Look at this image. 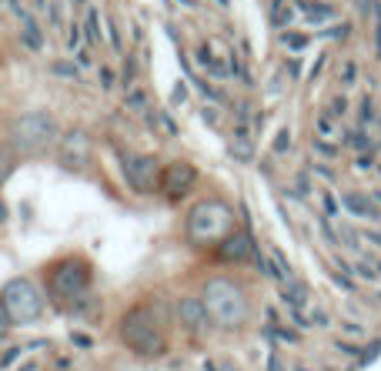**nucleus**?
<instances>
[{
    "label": "nucleus",
    "mask_w": 381,
    "mask_h": 371,
    "mask_svg": "<svg viewBox=\"0 0 381 371\" xmlns=\"http://www.w3.org/2000/svg\"><path fill=\"white\" fill-rule=\"evenodd\" d=\"M368 241H375V244H381V234H364Z\"/></svg>",
    "instance_id": "nucleus-45"
},
{
    "label": "nucleus",
    "mask_w": 381,
    "mask_h": 371,
    "mask_svg": "<svg viewBox=\"0 0 381 371\" xmlns=\"http://www.w3.org/2000/svg\"><path fill=\"white\" fill-rule=\"evenodd\" d=\"M57 161H60V167H67V171H84V167L91 164V137H87L84 130H71V134L60 141Z\"/></svg>",
    "instance_id": "nucleus-8"
},
{
    "label": "nucleus",
    "mask_w": 381,
    "mask_h": 371,
    "mask_svg": "<svg viewBox=\"0 0 381 371\" xmlns=\"http://www.w3.org/2000/svg\"><path fill=\"white\" fill-rule=\"evenodd\" d=\"M10 325H14V318H10V311L3 308V301H0V341H7V334H10Z\"/></svg>",
    "instance_id": "nucleus-22"
},
{
    "label": "nucleus",
    "mask_w": 381,
    "mask_h": 371,
    "mask_svg": "<svg viewBox=\"0 0 381 371\" xmlns=\"http://www.w3.org/2000/svg\"><path fill=\"white\" fill-rule=\"evenodd\" d=\"M51 71H54L57 77H77V67H74V64H67V60H57Z\"/></svg>",
    "instance_id": "nucleus-26"
},
{
    "label": "nucleus",
    "mask_w": 381,
    "mask_h": 371,
    "mask_svg": "<svg viewBox=\"0 0 381 371\" xmlns=\"http://www.w3.org/2000/svg\"><path fill=\"white\" fill-rule=\"evenodd\" d=\"M301 7L308 10V20L314 24V20H331L335 17V7H328V3H308V0H301Z\"/></svg>",
    "instance_id": "nucleus-17"
},
{
    "label": "nucleus",
    "mask_w": 381,
    "mask_h": 371,
    "mask_svg": "<svg viewBox=\"0 0 381 371\" xmlns=\"http://www.w3.org/2000/svg\"><path fill=\"white\" fill-rule=\"evenodd\" d=\"M291 148V134L287 130H278V137H274V154H285Z\"/></svg>",
    "instance_id": "nucleus-27"
},
{
    "label": "nucleus",
    "mask_w": 381,
    "mask_h": 371,
    "mask_svg": "<svg viewBox=\"0 0 381 371\" xmlns=\"http://www.w3.org/2000/svg\"><path fill=\"white\" fill-rule=\"evenodd\" d=\"M267 371H285V368H281V358H278V354H271V358H267Z\"/></svg>",
    "instance_id": "nucleus-39"
},
{
    "label": "nucleus",
    "mask_w": 381,
    "mask_h": 371,
    "mask_svg": "<svg viewBox=\"0 0 381 371\" xmlns=\"http://www.w3.org/2000/svg\"><path fill=\"white\" fill-rule=\"evenodd\" d=\"M134 74H137V71H134V60H127V64H124V84H131Z\"/></svg>",
    "instance_id": "nucleus-38"
},
{
    "label": "nucleus",
    "mask_w": 381,
    "mask_h": 371,
    "mask_svg": "<svg viewBox=\"0 0 381 371\" xmlns=\"http://www.w3.org/2000/svg\"><path fill=\"white\" fill-rule=\"evenodd\" d=\"M355 77H358V67H355V64H344V74H342V80H344V84H351Z\"/></svg>",
    "instance_id": "nucleus-34"
},
{
    "label": "nucleus",
    "mask_w": 381,
    "mask_h": 371,
    "mask_svg": "<svg viewBox=\"0 0 381 371\" xmlns=\"http://www.w3.org/2000/svg\"><path fill=\"white\" fill-rule=\"evenodd\" d=\"M314 174H321V178H324V181H328V184H331V181H335V174H331V171H328V167H321V164L314 167Z\"/></svg>",
    "instance_id": "nucleus-40"
},
{
    "label": "nucleus",
    "mask_w": 381,
    "mask_h": 371,
    "mask_svg": "<svg viewBox=\"0 0 381 371\" xmlns=\"http://www.w3.org/2000/svg\"><path fill=\"white\" fill-rule=\"evenodd\" d=\"M107 37H111V47L121 51V40H117V27H114V24H107Z\"/></svg>",
    "instance_id": "nucleus-37"
},
{
    "label": "nucleus",
    "mask_w": 381,
    "mask_h": 371,
    "mask_svg": "<svg viewBox=\"0 0 381 371\" xmlns=\"http://www.w3.org/2000/svg\"><path fill=\"white\" fill-rule=\"evenodd\" d=\"M221 371H234L231 368V361H221Z\"/></svg>",
    "instance_id": "nucleus-46"
},
{
    "label": "nucleus",
    "mask_w": 381,
    "mask_h": 371,
    "mask_svg": "<svg viewBox=\"0 0 381 371\" xmlns=\"http://www.w3.org/2000/svg\"><path fill=\"white\" fill-rule=\"evenodd\" d=\"M348 111V101H344V97H335V101H331V114H344Z\"/></svg>",
    "instance_id": "nucleus-35"
},
{
    "label": "nucleus",
    "mask_w": 381,
    "mask_h": 371,
    "mask_svg": "<svg viewBox=\"0 0 381 371\" xmlns=\"http://www.w3.org/2000/svg\"><path fill=\"white\" fill-rule=\"evenodd\" d=\"M204 371H221V368H218L214 361H204Z\"/></svg>",
    "instance_id": "nucleus-44"
},
{
    "label": "nucleus",
    "mask_w": 381,
    "mask_h": 371,
    "mask_svg": "<svg viewBox=\"0 0 381 371\" xmlns=\"http://www.w3.org/2000/svg\"><path fill=\"white\" fill-rule=\"evenodd\" d=\"M34 3H37V7H47V0H34Z\"/></svg>",
    "instance_id": "nucleus-47"
},
{
    "label": "nucleus",
    "mask_w": 381,
    "mask_h": 371,
    "mask_svg": "<svg viewBox=\"0 0 381 371\" xmlns=\"http://www.w3.org/2000/svg\"><path fill=\"white\" fill-rule=\"evenodd\" d=\"M127 104H131V107H144V91H134L131 97H127Z\"/></svg>",
    "instance_id": "nucleus-36"
},
{
    "label": "nucleus",
    "mask_w": 381,
    "mask_h": 371,
    "mask_svg": "<svg viewBox=\"0 0 381 371\" xmlns=\"http://www.w3.org/2000/svg\"><path fill=\"white\" fill-rule=\"evenodd\" d=\"M201 301L208 304L211 318H214L221 328H241V325L248 321V297L228 278H211Z\"/></svg>",
    "instance_id": "nucleus-2"
},
{
    "label": "nucleus",
    "mask_w": 381,
    "mask_h": 371,
    "mask_svg": "<svg viewBox=\"0 0 381 371\" xmlns=\"http://www.w3.org/2000/svg\"><path fill=\"white\" fill-rule=\"evenodd\" d=\"M194 181H197V171L190 164H171L161 174V191H164L171 201H177V198H184L190 187H194Z\"/></svg>",
    "instance_id": "nucleus-9"
},
{
    "label": "nucleus",
    "mask_w": 381,
    "mask_h": 371,
    "mask_svg": "<svg viewBox=\"0 0 381 371\" xmlns=\"http://www.w3.org/2000/svg\"><path fill=\"white\" fill-rule=\"evenodd\" d=\"M20 27H24V44H27L30 51H40V44H44V37H40V27H37V20L30 17L27 10L20 14Z\"/></svg>",
    "instance_id": "nucleus-14"
},
{
    "label": "nucleus",
    "mask_w": 381,
    "mask_h": 371,
    "mask_svg": "<svg viewBox=\"0 0 381 371\" xmlns=\"http://www.w3.org/2000/svg\"><path fill=\"white\" fill-rule=\"evenodd\" d=\"M188 101V84H177L174 87V104H184Z\"/></svg>",
    "instance_id": "nucleus-32"
},
{
    "label": "nucleus",
    "mask_w": 381,
    "mask_h": 371,
    "mask_svg": "<svg viewBox=\"0 0 381 371\" xmlns=\"http://www.w3.org/2000/svg\"><path fill=\"white\" fill-rule=\"evenodd\" d=\"M87 44H100V27H97V10H87V24H84Z\"/></svg>",
    "instance_id": "nucleus-20"
},
{
    "label": "nucleus",
    "mask_w": 381,
    "mask_h": 371,
    "mask_svg": "<svg viewBox=\"0 0 381 371\" xmlns=\"http://www.w3.org/2000/svg\"><path fill=\"white\" fill-rule=\"evenodd\" d=\"M348 144H351V148H355V150H371V141L364 137V130H358V134H351V137H348Z\"/></svg>",
    "instance_id": "nucleus-24"
},
{
    "label": "nucleus",
    "mask_w": 381,
    "mask_h": 371,
    "mask_svg": "<svg viewBox=\"0 0 381 371\" xmlns=\"http://www.w3.org/2000/svg\"><path fill=\"white\" fill-rule=\"evenodd\" d=\"M291 7H285V0H271V24L274 27H285V24H291Z\"/></svg>",
    "instance_id": "nucleus-18"
},
{
    "label": "nucleus",
    "mask_w": 381,
    "mask_h": 371,
    "mask_svg": "<svg viewBox=\"0 0 381 371\" xmlns=\"http://www.w3.org/2000/svg\"><path fill=\"white\" fill-rule=\"evenodd\" d=\"M371 121H375V101H371V97H364V101H362V130L368 128Z\"/></svg>",
    "instance_id": "nucleus-23"
},
{
    "label": "nucleus",
    "mask_w": 381,
    "mask_h": 371,
    "mask_svg": "<svg viewBox=\"0 0 381 371\" xmlns=\"http://www.w3.org/2000/svg\"><path fill=\"white\" fill-rule=\"evenodd\" d=\"M3 308L10 311L14 325H34L40 315H44V301H40V291L30 284L27 278H14L3 284Z\"/></svg>",
    "instance_id": "nucleus-5"
},
{
    "label": "nucleus",
    "mask_w": 381,
    "mask_h": 371,
    "mask_svg": "<svg viewBox=\"0 0 381 371\" xmlns=\"http://www.w3.org/2000/svg\"><path fill=\"white\" fill-rule=\"evenodd\" d=\"M314 134H318V141H328V144H335V141H342L344 130L342 124H338V117L331 111L318 114V121H314Z\"/></svg>",
    "instance_id": "nucleus-12"
},
{
    "label": "nucleus",
    "mask_w": 381,
    "mask_h": 371,
    "mask_svg": "<svg viewBox=\"0 0 381 371\" xmlns=\"http://www.w3.org/2000/svg\"><path fill=\"white\" fill-rule=\"evenodd\" d=\"M234 231H238L234 211H231L224 201H201V205H194V211L188 214V238L194 244L224 241Z\"/></svg>",
    "instance_id": "nucleus-1"
},
{
    "label": "nucleus",
    "mask_w": 381,
    "mask_h": 371,
    "mask_svg": "<svg viewBox=\"0 0 381 371\" xmlns=\"http://www.w3.org/2000/svg\"><path fill=\"white\" fill-rule=\"evenodd\" d=\"M314 150H318L321 157H335V154H338V148H335V144H328V141H314Z\"/></svg>",
    "instance_id": "nucleus-28"
},
{
    "label": "nucleus",
    "mask_w": 381,
    "mask_h": 371,
    "mask_svg": "<svg viewBox=\"0 0 381 371\" xmlns=\"http://www.w3.org/2000/svg\"><path fill=\"white\" fill-rule=\"evenodd\" d=\"M51 288H54V295L57 297H80L87 291V264L84 261H60L54 264V271H51Z\"/></svg>",
    "instance_id": "nucleus-6"
},
{
    "label": "nucleus",
    "mask_w": 381,
    "mask_h": 371,
    "mask_svg": "<svg viewBox=\"0 0 381 371\" xmlns=\"http://www.w3.org/2000/svg\"><path fill=\"white\" fill-rule=\"evenodd\" d=\"M10 137H14V148L17 150H44L47 144H54L57 137V124L54 117L44 111H30L20 114L10 128Z\"/></svg>",
    "instance_id": "nucleus-4"
},
{
    "label": "nucleus",
    "mask_w": 381,
    "mask_h": 371,
    "mask_svg": "<svg viewBox=\"0 0 381 371\" xmlns=\"http://www.w3.org/2000/svg\"><path fill=\"white\" fill-rule=\"evenodd\" d=\"M197 67H201V71H208L211 77H228V71H224V67L214 60V54L208 51V44H204V47H197Z\"/></svg>",
    "instance_id": "nucleus-16"
},
{
    "label": "nucleus",
    "mask_w": 381,
    "mask_h": 371,
    "mask_svg": "<svg viewBox=\"0 0 381 371\" xmlns=\"http://www.w3.org/2000/svg\"><path fill=\"white\" fill-rule=\"evenodd\" d=\"M100 80H104V87H111V80H114V77H111V71H107V67H100Z\"/></svg>",
    "instance_id": "nucleus-42"
},
{
    "label": "nucleus",
    "mask_w": 381,
    "mask_h": 371,
    "mask_svg": "<svg viewBox=\"0 0 381 371\" xmlns=\"http://www.w3.org/2000/svg\"><path fill=\"white\" fill-rule=\"evenodd\" d=\"M177 318H181V325L188 328V331L194 334H201V331H208L211 328V311H208V304L204 301H197V297H181L177 301Z\"/></svg>",
    "instance_id": "nucleus-10"
},
{
    "label": "nucleus",
    "mask_w": 381,
    "mask_h": 371,
    "mask_svg": "<svg viewBox=\"0 0 381 371\" xmlns=\"http://www.w3.org/2000/svg\"><path fill=\"white\" fill-rule=\"evenodd\" d=\"M267 254H271V261H274V268H278V275H281V281H285V284H291V264H287V258H285V251H278V248H271V251H267Z\"/></svg>",
    "instance_id": "nucleus-19"
},
{
    "label": "nucleus",
    "mask_w": 381,
    "mask_h": 371,
    "mask_svg": "<svg viewBox=\"0 0 381 371\" xmlns=\"http://www.w3.org/2000/svg\"><path fill=\"white\" fill-rule=\"evenodd\" d=\"M7 221V205H3V201H0V224Z\"/></svg>",
    "instance_id": "nucleus-43"
},
{
    "label": "nucleus",
    "mask_w": 381,
    "mask_h": 371,
    "mask_svg": "<svg viewBox=\"0 0 381 371\" xmlns=\"http://www.w3.org/2000/svg\"><path fill=\"white\" fill-rule=\"evenodd\" d=\"M67 47H71V51H80V27H71V40H67Z\"/></svg>",
    "instance_id": "nucleus-31"
},
{
    "label": "nucleus",
    "mask_w": 381,
    "mask_h": 371,
    "mask_svg": "<svg viewBox=\"0 0 381 371\" xmlns=\"http://www.w3.org/2000/svg\"><path fill=\"white\" fill-rule=\"evenodd\" d=\"M285 304L291 308V311H301L308 304V288L305 284H298V281H291L285 288Z\"/></svg>",
    "instance_id": "nucleus-15"
},
{
    "label": "nucleus",
    "mask_w": 381,
    "mask_h": 371,
    "mask_svg": "<svg viewBox=\"0 0 381 371\" xmlns=\"http://www.w3.org/2000/svg\"><path fill=\"white\" fill-rule=\"evenodd\" d=\"M294 371H308V368H305V365H298V368H294Z\"/></svg>",
    "instance_id": "nucleus-48"
},
{
    "label": "nucleus",
    "mask_w": 381,
    "mask_h": 371,
    "mask_svg": "<svg viewBox=\"0 0 381 371\" xmlns=\"http://www.w3.org/2000/svg\"><path fill=\"white\" fill-rule=\"evenodd\" d=\"M375 14H378V27H375V44H378V54H381V7H375Z\"/></svg>",
    "instance_id": "nucleus-41"
},
{
    "label": "nucleus",
    "mask_w": 381,
    "mask_h": 371,
    "mask_svg": "<svg viewBox=\"0 0 381 371\" xmlns=\"http://www.w3.org/2000/svg\"><path fill=\"white\" fill-rule=\"evenodd\" d=\"M254 241H251V234L245 231V227H238L231 238H224V241L218 244V258L228 261V264H241V261L254 258Z\"/></svg>",
    "instance_id": "nucleus-11"
},
{
    "label": "nucleus",
    "mask_w": 381,
    "mask_h": 371,
    "mask_svg": "<svg viewBox=\"0 0 381 371\" xmlns=\"http://www.w3.org/2000/svg\"><path fill=\"white\" fill-rule=\"evenodd\" d=\"M74 3H84V0H74Z\"/></svg>",
    "instance_id": "nucleus-49"
},
{
    "label": "nucleus",
    "mask_w": 381,
    "mask_h": 371,
    "mask_svg": "<svg viewBox=\"0 0 381 371\" xmlns=\"http://www.w3.org/2000/svg\"><path fill=\"white\" fill-rule=\"evenodd\" d=\"M10 171H14V154L10 150H0V184L10 178Z\"/></svg>",
    "instance_id": "nucleus-21"
},
{
    "label": "nucleus",
    "mask_w": 381,
    "mask_h": 371,
    "mask_svg": "<svg viewBox=\"0 0 381 371\" xmlns=\"http://www.w3.org/2000/svg\"><path fill=\"white\" fill-rule=\"evenodd\" d=\"M378 352H381V341H375V345H371V348L362 354V365H371V358H375Z\"/></svg>",
    "instance_id": "nucleus-33"
},
{
    "label": "nucleus",
    "mask_w": 381,
    "mask_h": 371,
    "mask_svg": "<svg viewBox=\"0 0 381 371\" xmlns=\"http://www.w3.org/2000/svg\"><path fill=\"white\" fill-rule=\"evenodd\" d=\"M321 207H324V214H338V205H335L331 194H321Z\"/></svg>",
    "instance_id": "nucleus-30"
},
{
    "label": "nucleus",
    "mask_w": 381,
    "mask_h": 371,
    "mask_svg": "<svg viewBox=\"0 0 381 371\" xmlns=\"http://www.w3.org/2000/svg\"><path fill=\"white\" fill-rule=\"evenodd\" d=\"M285 44L291 47V51H305L308 37H305V34H285Z\"/></svg>",
    "instance_id": "nucleus-25"
},
{
    "label": "nucleus",
    "mask_w": 381,
    "mask_h": 371,
    "mask_svg": "<svg viewBox=\"0 0 381 371\" xmlns=\"http://www.w3.org/2000/svg\"><path fill=\"white\" fill-rule=\"evenodd\" d=\"M121 338H124V345L131 352L144 354V358H157V354L164 352V345H168L161 325L154 321L151 308H134L131 315L121 321Z\"/></svg>",
    "instance_id": "nucleus-3"
},
{
    "label": "nucleus",
    "mask_w": 381,
    "mask_h": 371,
    "mask_svg": "<svg viewBox=\"0 0 381 371\" xmlns=\"http://www.w3.org/2000/svg\"><path fill=\"white\" fill-rule=\"evenodd\" d=\"M344 207L358 218H378V205H371L364 194H344Z\"/></svg>",
    "instance_id": "nucleus-13"
},
{
    "label": "nucleus",
    "mask_w": 381,
    "mask_h": 371,
    "mask_svg": "<svg viewBox=\"0 0 381 371\" xmlns=\"http://www.w3.org/2000/svg\"><path fill=\"white\" fill-rule=\"evenodd\" d=\"M271 338H281V341H298V334L291 331V328H271Z\"/></svg>",
    "instance_id": "nucleus-29"
},
{
    "label": "nucleus",
    "mask_w": 381,
    "mask_h": 371,
    "mask_svg": "<svg viewBox=\"0 0 381 371\" xmlns=\"http://www.w3.org/2000/svg\"><path fill=\"white\" fill-rule=\"evenodd\" d=\"M121 164H124V181H127L134 191L148 194V191H154V184H161V174H157V161H154V157L124 154Z\"/></svg>",
    "instance_id": "nucleus-7"
}]
</instances>
